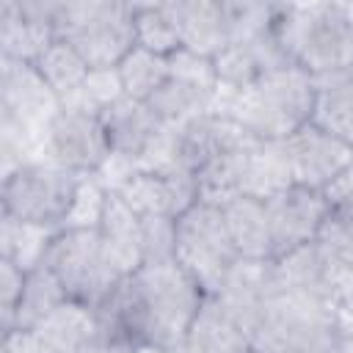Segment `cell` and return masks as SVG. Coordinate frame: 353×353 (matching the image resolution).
<instances>
[{
  "label": "cell",
  "instance_id": "6da1fadb",
  "mask_svg": "<svg viewBox=\"0 0 353 353\" xmlns=\"http://www.w3.org/2000/svg\"><path fill=\"white\" fill-rule=\"evenodd\" d=\"M204 301V290L171 259L146 262L124 276L113 295L94 309L97 331L124 336L138 347L174 353Z\"/></svg>",
  "mask_w": 353,
  "mask_h": 353
},
{
  "label": "cell",
  "instance_id": "7a4b0ae2",
  "mask_svg": "<svg viewBox=\"0 0 353 353\" xmlns=\"http://www.w3.org/2000/svg\"><path fill=\"white\" fill-rule=\"evenodd\" d=\"M212 113L232 119L259 141H284L312 121L314 77L298 66H281L240 91L215 88Z\"/></svg>",
  "mask_w": 353,
  "mask_h": 353
},
{
  "label": "cell",
  "instance_id": "3957f363",
  "mask_svg": "<svg viewBox=\"0 0 353 353\" xmlns=\"http://www.w3.org/2000/svg\"><path fill=\"white\" fill-rule=\"evenodd\" d=\"M273 39L284 58L312 77L353 69V22L347 3H276Z\"/></svg>",
  "mask_w": 353,
  "mask_h": 353
},
{
  "label": "cell",
  "instance_id": "277c9868",
  "mask_svg": "<svg viewBox=\"0 0 353 353\" xmlns=\"http://www.w3.org/2000/svg\"><path fill=\"white\" fill-rule=\"evenodd\" d=\"M345 325L336 306L279 287L248 334L251 353H331Z\"/></svg>",
  "mask_w": 353,
  "mask_h": 353
},
{
  "label": "cell",
  "instance_id": "5b68a950",
  "mask_svg": "<svg viewBox=\"0 0 353 353\" xmlns=\"http://www.w3.org/2000/svg\"><path fill=\"white\" fill-rule=\"evenodd\" d=\"M55 39L74 47L91 69H116L135 47V3H61Z\"/></svg>",
  "mask_w": 353,
  "mask_h": 353
},
{
  "label": "cell",
  "instance_id": "8992f818",
  "mask_svg": "<svg viewBox=\"0 0 353 353\" xmlns=\"http://www.w3.org/2000/svg\"><path fill=\"white\" fill-rule=\"evenodd\" d=\"M174 262L204 290V295H215L223 287L240 254L229 237L221 204L199 199L176 218Z\"/></svg>",
  "mask_w": 353,
  "mask_h": 353
},
{
  "label": "cell",
  "instance_id": "52a82bcc",
  "mask_svg": "<svg viewBox=\"0 0 353 353\" xmlns=\"http://www.w3.org/2000/svg\"><path fill=\"white\" fill-rule=\"evenodd\" d=\"M41 265L58 276L69 301L88 309H99L124 279L105 251L99 229H61Z\"/></svg>",
  "mask_w": 353,
  "mask_h": 353
},
{
  "label": "cell",
  "instance_id": "ba28073f",
  "mask_svg": "<svg viewBox=\"0 0 353 353\" xmlns=\"http://www.w3.org/2000/svg\"><path fill=\"white\" fill-rule=\"evenodd\" d=\"M85 176L52 160H33L3 179V215L61 232Z\"/></svg>",
  "mask_w": 353,
  "mask_h": 353
},
{
  "label": "cell",
  "instance_id": "9c48e42d",
  "mask_svg": "<svg viewBox=\"0 0 353 353\" xmlns=\"http://www.w3.org/2000/svg\"><path fill=\"white\" fill-rule=\"evenodd\" d=\"M108 157H110V146L99 116L74 108H61L47 130L41 160H52L74 174L91 176L99 174Z\"/></svg>",
  "mask_w": 353,
  "mask_h": 353
},
{
  "label": "cell",
  "instance_id": "30bf717a",
  "mask_svg": "<svg viewBox=\"0 0 353 353\" xmlns=\"http://www.w3.org/2000/svg\"><path fill=\"white\" fill-rule=\"evenodd\" d=\"M287 168L292 185L323 190L331 185L345 168L353 165V146L334 138L331 132L320 130L317 124H303L298 132L281 141Z\"/></svg>",
  "mask_w": 353,
  "mask_h": 353
},
{
  "label": "cell",
  "instance_id": "8fae6325",
  "mask_svg": "<svg viewBox=\"0 0 353 353\" xmlns=\"http://www.w3.org/2000/svg\"><path fill=\"white\" fill-rule=\"evenodd\" d=\"M265 210L273 234V259L306 243H314L328 218V204L323 190H312L301 185H290L276 196L265 199Z\"/></svg>",
  "mask_w": 353,
  "mask_h": 353
},
{
  "label": "cell",
  "instance_id": "7c38bea8",
  "mask_svg": "<svg viewBox=\"0 0 353 353\" xmlns=\"http://www.w3.org/2000/svg\"><path fill=\"white\" fill-rule=\"evenodd\" d=\"M108 146L113 157L130 160L135 168L146 163V157L157 149L168 127L157 119V113L132 97H119L99 113Z\"/></svg>",
  "mask_w": 353,
  "mask_h": 353
},
{
  "label": "cell",
  "instance_id": "4fadbf2b",
  "mask_svg": "<svg viewBox=\"0 0 353 353\" xmlns=\"http://www.w3.org/2000/svg\"><path fill=\"white\" fill-rule=\"evenodd\" d=\"M113 193H119L138 215L176 221L199 201V182L182 171H135Z\"/></svg>",
  "mask_w": 353,
  "mask_h": 353
},
{
  "label": "cell",
  "instance_id": "5bb4252c",
  "mask_svg": "<svg viewBox=\"0 0 353 353\" xmlns=\"http://www.w3.org/2000/svg\"><path fill=\"white\" fill-rule=\"evenodd\" d=\"M279 290L273 259H240L226 276L215 298L232 312V317L251 334L265 303Z\"/></svg>",
  "mask_w": 353,
  "mask_h": 353
},
{
  "label": "cell",
  "instance_id": "9a60e30c",
  "mask_svg": "<svg viewBox=\"0 0 353 353\" xmlns=\"http://www.w3.org/2000/svg\"><path fill=\"white\" fill-rule=\"evenodd\" d=\"M174 17L179 25L182 50L196 52L201 58H215L232 41L226 0H176Z\"/></svg>",
  "mask_w": 353,
  "mask_h": 353
},
{
  "label": "cell",
  "instance_id": "2e32d148",
  "mask_svg": "<svg viewBox=\"0 0 353 353\" xmlns=\"http://www.w3.org/2000/svg\"><path fill=\"white\" fill-rule=\"evenodd\" d=\"M248 331L232 317V312L215 298L204 295L179 353H248Z\"/></svg>",
  "mask_w": 353,
  "mask_h": 353
},
{
  "label": "cell",
  "instance_id": "e0dca14e",
  "mask_svg": "<svg viewBox=\"0 0 353 353\" xmlns=\"http://www.w3.org/2000/svg\"><path fill=\"white\" fill-rule=\"evenodd\" d=\"M99 237L105 243V251L110 254L113 265L121 276L135 273L143 265V226L141 215L113 190H108L105 210L99 218Z\"/></svg>",
  "mask_w": 353,
  "mask_h": 353
},
{
  "label": "cell",
  "instance_id": "ac0fdd59",
  "mask_svg": "<svg viewBox=\"0 0 353 353\" xmlns=\"http://www.w3.org/2000/svg\"><path fill=\"white\" fill-rule=\"evenodd\" d=\"M273 268H276V281H279L281 290L336 306L331 268H328V259L320 251L317 240L306 243V245H301V248H295V251H290V254H284L279 259H273Z\"/></svg>",
  "mask_w": 353,
  "mask_h": 353
},
{
  "label": "cell",
  "instance_id": "d6986e66",
  "mask_svg": "<svg viewBox=\"0 0 353 353\" xmlns=\"http://www.w3.org/2000/svg\"><path fill=\"white\" fill-rule=\"evenodd\" d=\"M221 212L240 259H273V234L262 199L232 196L221 201Z\"/></svg>",
  "mask_w": 353,
  "mask_h": 353
},
{
  "label": "cell",
  "instance_id": "ffe728a7",
  "mask_svg": "<svg viewBox=\"0 0 353 353\" xmlns=\"http://www.w3.org/2000/svg\"><path fill=\"white\" fill-rule=\"evenodd\" d=\"M312 124L353 146V69L328 77H314Z\"/></svg>",
  "mask_w": 353,
  "mask_h": 353
},
{
  "label": "cell",
  "instance_id": "44dd1931",
  "mask_svg": "<svg viewBox=\"0 0 353 353\" xmlns=\"http://www.w3.org/2000/svg\"><path fill=\"white\" fill-rule=\"evenodd\" d=\"M55 41V30L50 25H39L28 19L17 0H3L0 8V47L3 58L36 63V58Z\"/></svg>",
  "mask_w": 353,
  "mask_h": 353
},
{
  "label": "cell",
  "instance_id": "7402d4cb",
  "mask_svg": "<svg viewBox=\"0 0 353 353\" xmlns=\"http://www.w3.org/2000/svg\"><path fill=\"white\" fill-rule=\"evenodd\" d=\"M97 328L99 325H97L94 309H88L77 301H63L55 312H50L30 331L44 336L50 345H55L63 353H83V347L97 336Z\"/></svg>",
  "mask_w": 353,
  "mask_h": 353
},
{
  "label": "cell",
  "instance_id": "603a6c76",
  "mask_svg": "<svg viewBox=\"0 0 353 353\" xmlns=\"http://www.w3.org/2000/svg\"><path fill=\"white\" fill-rule=\"evenodd\" d=\"M212 99H215V88H204L199 83L171 74L146 105L157 113V119L165 127H179V124L212 110Z\"/></svg>",
  "mask_w": 353,
  "mask_h": 353
},
{
  "label": "cell",
  "instance_id": "cb8c5ba5",
  "mask_svg": "<svg viewBox=\"0 0 353 353\" xmlns=\"http://www.w3.org/2000/svg\"><path fill=\"white\" fill-rule=\"evenodd\" d=\"M55 234H58L55 229H44V226L22 223L11 215H0V259H8L28 273L44 262Z\"/></svg>",
  "mask_w": 353,
  "mask_h": 353
},
{
  "label": "cell",
  "instance_id": "d4e9b609",
  "mask_svg": "<svg viewBox=\"0 0 353 353\" xmlns=\"http://www.w3.org/2000/svg\"><path fill=\"white\" fill-rule=\"evenodd\" d=\"M63 301H69L66 290L61 287L58 276L47 268V265H39L33 270H28L25 276V290H22V298L17 303V314H14V328H33L39 325L50 312H55Z\"/></svg>",
  "mask_w": 353,
  "mask_h": 353
},
{
  "label": "cell",
  "instance_id": "484cf974",
  "mask_svg": "<svg viewBox=\"0 0 353 353\" xmlns=\"http://www.w3.org/2000/svg\"><path fill=\"white\" fill-rule=\"evenodd\" d=\"M39 69V74L44 77V83L58 94V99L63 102L66 97H72L74 91L83 88V83L91 74V66L83 61V55L69 47L66 41L55 39L33 63Z\"/></svg>",
  "mask_w": 353,
  "mask_h": 353
},
{
  "label": "cell",
  "instance_id": "4316f807",
  "mask_svg": "<svg viewBox=\"0 0 353 353\" xmlns=\"http://www.w3.org/2000/svg\"><path fill=\"white\" fill-rule=\"evenodd\" d=\"M116 72H119L124 97H132L141 102H149L154 97V91L171 77L168 55H157L138 44L127 52V58L116 66Z\"/></svg>",
  "mask_w": 353,
  "mask_h": 353
},
{
  "label": "cell",
  "instance_id": "83f0119b",
  "mask_svg": "<svg viewBox=\"0 0 353 353\" xmlns=\"http://www.w3.org/2000/svg\"><path fill=\"white\" fill-rule=\"evenodd\" d=\"M135 44L157 55H174L182 50L171 3H135Z\"/></svg>",
  "mask_w": 353,
  "mask_h": 353
},
{
  "label": "cell",
  "instance_id": "f1b7e54d",
  "mask_svg": "<svg viewBox=\"0 0 353 353\" xmlns=\"http://www.w3.org/2000/svg\"><path fill=\"white\" fill-rule=\"evenodd\" d=\"M317 245L328 259L331 273L353 276V212H331L317 234Z\"/></svg>",
  "mask_w": 353,
  "mask_h": 353
},
{
  "label": "cell",
  "instance_id": "f546056e",
  "mask_svg": "<svg viewBox=\"0 0 353 353\" xmlns=\"http://www.w3.org/2000/svg\"><path fill=\"white\" fill-rule=\"evenodd\" d=\"M105 199H108V188L102 185V179L97 174L85 176L77 188V196L66 215L63 229H97L105 210Z\"/></svg>",
  "mask_w": 353,
  "mask_h": 353
},
{
  "label": "cell",
  "instance_id": "4dcf8cb0",
  "mask_svg": "<svg viewBox=\"0 0 353 353\" xmlns=\"http://www.w3.org/2000/svg\"><path fill=\"white\" fill-rule=\"evenodd\" d=\"M143 226V265L146 262H171L174 259V240H176V221L141 215Z\"/></svg>",
  "mask_w": 353,
  "mask_h": 353
},
{
  "label": "cell",
  "instance_id": "1f68e13d",
  "mask_svg": "<svg viewBox=\"0 0 353 353\" xmlns=\"http://www.w3.org/2000/svg\"><path fill=\"white\" fill-rule=\"evenodd\" d=\"M25 270L17 268L8 259H0V325L3 334L14 328V314H17V303L22 298L25 290Z\"/></svg>",
  "mask_w": 353,
  "mask_h": 353
},
{
  "label": "cell",
  "instance_id": "d6a6232c",
  "mask_svg": "<svg viewBox=\"0 0 353 353\" xmlns=\"http://www.w3.org/2000/svg\"><path fill=\"white\" fill-rule=\"evenodd\" d=\"M0 353H63L55 345H50L44 336H39L36 331H22V328H11L3 334V347Z\"/></svg>",
  "mask_w": 353,
  "mask_h": 353
},
{
  "label": "cell",
  "instance_id": "836d02e7",
  "mask_svg": "<svg viewBox=\"0 0 353 353\" xmlns=\"http://www.w3.org/2000/svg\"><path fill=\"white\" fill-rule=\"evenodd\" d=\"M323 196L331 212H353V165L345 168L331 185H325Z\"/></svg>",
  "mask_w": 353,
  "mask_h": 353
},
{
  "label": "cell",
  "instance_id": "e575fe53",
  "mask_svg": "<svg viewBox=\"0 0 353 353\" xmlns=\"http://www.w3.org/2000/svg\"><path fill=\"white\" fill-rule=\"evenodd\" d=\"M83 353H141V347L124 336H110V334H99L83 347Z\"/></svg>",
  "mask_w": 353,
  "mask_h": 353
},
{
  "label": "cell",
  "instance_id": "d590c367",
  "mask_svg": "<svg viewBox=\"0 0 353 353\" xmlns=\"http://www.w3.org/2000/svg\"><path fill=\"white\" fill-rule=\"evenodd\" d=\"M331 353H353V323H347L342 328V334H339V339H336Z\"/></svg>",
  "mask_w": 353,
  "mask_h": 353
},
{
  "label": "cell",
  "instance_id": "8d00e7d4",
  "mask_svg": "<svg viewBox=\"0 0 353 353\" xmlns=\"http://www.w3.org/2000/svg\"><path fill=\"white\" fill-rule=\"evenodd\" d=\"M347 14H350V22H353V3H347Z\"/></svg>",
  "mask_w": 353,
  "mask_h": 353
},
{
  "label": "cell",
  "instance_id": "74e56055",
  "mask_svg": "<svg viewBox=\"0 0 353 353\" xmlns=\"http://www.w3.org/2000/svg\"><path fill=\"white\" fill-rule=\"evenodd\" d=\"M174 353H179V350H174Z\"/></svg>",
  "mask_w": 353,
  "mask_h": 353
},
{
  "label": "cell",
  "instance_id": "f35d334b",
  "mask_svg": "<svg viewBox=\"0 0 353 353\" xmlns=\"http://www.w3.org/2000/svg\"><path fill=\"white\" fill-rule=\"evenodd\" d=\"M248 353H251V350H248Z\"/></svg>",
  "mask_w": 353,
  "mask_h": 353
}]
</instances>
